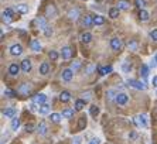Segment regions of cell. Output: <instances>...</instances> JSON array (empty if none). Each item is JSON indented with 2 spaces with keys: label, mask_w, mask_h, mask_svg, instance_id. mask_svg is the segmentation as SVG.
I'll return each mask as SVG.
<instances>
[{
  "label": "cell",
  "mask_w": 157,
  "mask_h": 144,
  "mask_svg": "<svg viewBox=\"0 0 157 144\" xmlns=\"http://www.w3.org/2000/svg\"><path fill=\"white\" fill-rule=\"evenodd\" d=\"M13 16H14L13 9H6V10L1 13V20H3L4 23L9 24V23H12V21H13V19H14Z\"/></svg>",
  "instance_id": "6da1fadb"
},
{
  "label": "cell",
  "mask_w": 157,
  "mask_h": 144,
  "mask_svg": "<svg viewBox=\"0 0 157 144\" xmlns=\"http://www.w3.org/2000/svg\"><path fill=\"white\" fill-rule=\"evenodd\" d=\"M47 102V96L44 93H37V95H34L33 96V103H35L37 106H41L44 105Z\"/></svg>",
  "instance_id": "7a4b0ae2"
},
{
  "label": "cell",
  "mask_w": 157,
  "mask_h": 144,
  "mask_svg": "<svg viewBox=\"0 0 157 144\" xmlns=\"http://www.w3.org/2000/svg\"><path fill=\"white\" fill-rule=\"evenodd\" d=\"M135 123L139 127H147V116L146 114H139L135 117Z\"/></svg>",
  "instance_id": "3957f363"
},
{
  "label": "cell",
  "mask_w": 157,
  "mask_h": 144,
  "mask_svg": "<svg viewBox=\"0 0 157 144\" xmlns=\"http://www.w3.org/2000/svg\"><path fill=\"white\" fill-rule=\"evenodd\" d=\"M17 92H19L20 95H23V96H27V95H30V92H31V86L24 82V84H21V85L19 86Z\"/></svg>",
  "instance_id": "277c9868"
},
{
  "label": "cell",
  "mask_w": 157,
  "mask_h": 144,
  "mask_svg": "<svg viewBox=\"0 0 157 144\" xmlns=\"http://www.w3.org/2000/svg\"><path fill=\"white\" fill-rule=\"evenodd\" d=\"M127 84H129V86L135 88V89H139V91H144V89H146V85H144L143 82H140V81H136V79H130Z\"/></svg>",
  "instance_id": "5b68a950"
},
{
  "label": "cell",
  "mask_w": 157,
  "mask_h": 144,
  "mask_svg": "<svg viewBox=\"0 0 157 144\" xmlns=\"http://www.w3.org/2000/svg\"><path fill=\"white\" fill-rule=\"evenodd\" d=\"M111 47L113 51H120L122 50V40L118 38V37H115V38L111 40Z\"/></svg>",
  "instance_id": "8992f818"
},
{
  "label": "cell",
  "mask_w": 157,
  "mask_h": 144,
  "mask_svg": "<svg viewBox=\"0 0 157 144\" xmlns=\"http://www.w3.org/2000/svg\"><path fill=\"white\" fill-rule=\"evenodd\" d=\"M129 102V96L126 95V93H118V96H116V103L119 106H123L126 105Z\"/></svg>",
  "instance_id": "52a82bcc"
},
{
  "label": "cell",
  "mask_w": 157,
  "mask_h": 144,
  "mask_svg": "<svg viewBox=\"0 0 157 144\" xmlns=\"http://www.w3.org/2000/svg\"><path fill=\"white\" fill-rule=\"evenodd\" d=\"M21 53H23V47L20 45V44H13V45L10 47V54L14 55V57L21 55Z\"/></svg>",
  "instance_id": "ba28073f"
},
{
  "label": "cell",
  "mask_w": 157,
  "mask_h": 144,
  "mask_svg": "<svg viewBox=\"0 0 157 144\" xmlns=\"http://www.w3.org/2000/svg\"><path fill=\"white\" fill-rule=\"evenodd\" d=\"M21 71L23 72H26V73H28V72L31 71V61L28 58H26V59H23L21 61Z\"/></svg>",
  "instance_id": "9c48e42d"
},
{
  "label": "cell",
  "mask_w": 157,
  "mask_h": 144,
  "mask_svg": "<svg viewBox=\"0 0 157 144\" xmlns=\"http://www.w3.org/2000/svg\"><path fill=\"white\" fill-rule=\"evenodd\" d=\"M46 16L50 19V17H55L57 16V9H55V6L54 4H48L46 9Z\"/></svg>",
  "instance_id": "30bf717a"
},
{
  "label": "cell",
  "mask_w": 157,
  "mask_h": 144,
  "mask_svg": "<svg viewBox=\"0 0 157 144\" xmlns=\"http://www.w3.org/2000/svg\"><path fill=\"white\" fill-rule=\"evenodd\" d=\"M72 76H74V72H72L71 68H68V69H64L62 71V79L65 81V82H69L72 79Z\"/></svg>",
  "instance_id": "8fae6325"
},
{
  "label": "cell",
  "mask_w": 157,
  "mask_h": 144,
  "mask_svg": "<svg viewBox=\"0 0 157 144\" xmlns=\"http://www.w3.org/2000/svg\"><path fill=\"white\" fill-rule=\"evenodd\" d=\"M61 57L64 59H69L72 57V50L71 47H64L62 48V51H61Z\"/></svg>",
  "instance_id": "7c38bea8"
},
{
  "label": "cell",
  "mask_w": 157,
  "mask_h": 144,
  "mask_svg": "<svg viewBox=\"0 0 157 144\" xmlns=\"http://www.w3.org/2000/svg\"><path fill=\"white\" fill-rule=\"evenodd\" d=\"M20 68H21V66H19L17 64H12V65L9 66V73H10L12 76H17L20 72Z\"/></svg>",
  "instance_id": "4fadbf2b"
},
{
  "label": "cell",
  "mask_w": 157,
  "mask_h": 144,
  "mask_svg": "<svg viewBox=\"0 0 157 144\" xmlns=\"http://www.w3.org/2000/svg\"><path fill=\"white\" fill-rule=\"evenodd\" d=\"M37 131H38V134H41V136L47 134V131H48V126H47L46 122H41V123L37 126Z\"/></svg>",
  "instance_id": "5bb4252c"
},
{
  "label": "cell",
  "mask_w": 157,
  "mask_h": 144,
  "mask_svg": "<svg viewBox=\"0 0 157 144\" xmlns=\"http://www.w3.org/2000/svg\"><path fill=\"white\" fill-rule=\"evenodd\" d=\"M59 100L64 102V103H65V102H69V100H71V93L68 91H62L61 95H59Z\"/></svg>",
  "instance_id": "9a60e30c"
},
{
  "label": "cell",
  "mask_w": 157,
  "mask_h": 144,
  "mask_svg": "<svg viewBox=\"0 0 157 144\" xmlns=\"http://www.w3.org/2000/svg\"><path fill=\"white\" fill-rule=\"evenodd\" d=\"M3 116L4 117H16V109H13V107H7L6 110H3Z\"/></svg>",
  "instance_id": "2e32d148"
},
{
  "label": "cell",
  "mask_w": 157,
  "mask_h": 144,
  "mask_svg": "<svg viewBox=\"0 0 157 144\" xmlns=\"http://www.w3.org/2000/svg\"><path fill=\"white\" fill-rule=\"evenodd\" d=\"M92 24H93V17H91V16H84V19H82V26L85 27H91Z\"/></svg>",
  "instance_id": "e0dca14e"
},
{
  "label": "cell",
  "mask_w": 157,
  "mask_h": 144,
  "mask_svg": "<svg viewBox=\"0 0 157 144\" xmlns=\"http://www.w3.org/2000/svg\"><path fill=\"white\" fill-rule=\"evenodd\" d=\"M68 17H69L71 20H78L79 10H78V9H71V10L68 12Z\"/></svg>",
  "instance_id": "ac0fdd59"
},
{
  "label": "cell",
  "mask_w": 157,
  "mask_h": 144,
  "mask_svg": "<svg viewBox=\"0 0 157 144\" xmlns=\"http://www.w3.org/2000/svg\"><path fill=\"white\" fill-rule=\"evenodd\" d=\"M35 23L38 24V27L41 30H44V28L48 26V24H47V20L44 19V17H37V19H35Z\"/></svg>",
  "instance_id": "d6986e66"
},
{
  "label": "cell",
  "mask_w": 157,
  "mask_h": 144,
  "mask_svg": "<svg viewBox=\"0 0 157 144\" xmlns=\"http://www.w3.org/2000/svg\"><path fill=\"white\" fill-rule=\"evenodd\" d=\"M81 41H82V42H85V44L91 42V41H92V34L91 33H82V34H81Z\"/></svg>",
  "instance_id": "ffe728a7"
},
{
  "label": "cell",
  "mask_w": 157,
  "mask_h": 144,
  "mask_svg": "<svg viewBox=\"0 0 157 144\" xmlns=\"http://www.w3.org/2000/svg\"><path fill=\"white\" fill-rule=\"evenodd\" d=\"M30 47H31V50H34V51H41V44H40L38 40H31Z\"/></svg>",
  "instance_id": "44dd1931"
},
{
  "label": "cell",
  "mask_w": 157,
  "mask_h": 144,
  "mask_svg": "<svg viewBox=\"0 0 157 144\" xmlns=\"http://www.w3.org/2000/svg\"><path fill=\"white\" fill-rule=\"evenodd\" d=\"M38 113L40 114H48V113H50V105H47V103L41 105L38 107Z\"/></svg>",
  "instance_id": "7402d4cb"
},
{
  "label": "cell",
  "mask_w": 157,
  "mask_h": 144,
  "mask_svg": "<svg viewBox=\"0 0 157 144\" xmlns=\"http://www.w3.org/2000/svg\"><path fill=\"white\" fill-rule=\"evenodd\" d=\"M119 12H120V9H119V7H112L111 10H109V16H111V19H118V17H119Z\"/></svg>",
  "instance_id": "603a6c76"
},
{
  "label": "cell",
  "mask_w": 157,
  "mask_h": 144,
  "mask_svg": "<svg viewBox=\"0 0 157 144\" xmlns=\"http://www.w3.org/2000/svg\"><path fill=\"white\" fill-rule=\"evenodd\" d=\"M48 72H50V65H48L47 62L40 65V73H41V75H47Z\"/></svg>",
  "instance_id": "cb8c5ba5"
},
{
  "label": "cell",
  "mask_w": 157,
  "mask_h": 144,
  "mask_svg": "<svg viewBox=\"0 0 157 144\" xmlns=\"http://www.w3.org/2000/svg\"><path fill=\"white\" fill-rule=\"evenodd\" d=\"M16 10L21 14H26V13H28V6H27V4H17V6H16Z\"/></svg>",
  "instance_id": "d4e9b609"
},
{
  "label": "cell",
  "mask_w": 157,
  "mask_h": 144,
  "mask_svg": "<svg viewBox=\"0 0 157 144\" xmlns=\"http://www.w3.org/2000/svg\"><path fill=\"white\" fill-rule=\"evenodd\" d=\"M61 114H62V117H65V119H71L72 116H74V109H64Z\"/></svg>",
  "instance_id": "484cf974"
},
{
  "label": "cell",
  "mask_w": 157,
  "mask_h": 144,
  "mask_svg": "<svg viewBox=\"0 0 157 144\" xmlns=\"http://www.w3.org/2000/svg\"><path fill=\"white\" fill-rule=\"evenodd\" d=\"M61 117H62V114H59V113H51V116H50L52 123H59V122H61Z\"/></svg>",
  "instance_id": "4316f807"
},
{
  "label": "cell",
  "mask_w": 157,
  "mask_h": 144,
  "mask_svg": "<svg viewBox=\"0 0 157 144\" xmlns=\"http://www.w3.org/2000/svg\"><path fill=\"white\" fill-rule=\"evenodd\" d=\"M85 102L84 99H78L77 102H75V110H82L84 109V106H85Z\"/></svg>",
  "instance_id": "83f0119b"
},
{
  "label": "cell",
  "mask_w": 157,
  "mask_h": 144,
  "mask_svg": "<svg viewBox=\"0 0 157 144\" xmlns=\"http://www.w3.org/2000/svg\"><path fill=\"white\" fill-rule=\"evenodd\" d=\"M105 23V19L102 16H93V24L95 26H102Z\"/></svg>",
  "instance_id": "f1b7e54d"
},
{
  "label": "cell",
  "mask_w": 157,
  "mask_h": 144,
  "mask_svg": "<svg viewBox=\"0 0 157 144\" xmlns=\"http://www.w3.org/2000/svg\"><path fill=\"white\" fill-rule=\"evenodd\" d=\"M86 126V117L85 116H82V117H79V122H78V130H84Z\"/></svg>",
  "instance_id": "f546056e"
},
{
  "label": "cell",
  "mask_w": 157,
  "mask_h": 144,
  "mask_svg": "<svg viewBox=\"0 0 157 144\" xmlns=\"http://www.w3.org/2000/svg\"><path fill=\"white\" fill-rule=\"evenodd\" d=\"M140 75L143 76L144 79L149 76V66L147 65H142V68H140Z\"/></svg>",
  "instance_id": "4dcf8cb0"
},
{
  "label": "cell",
  "mask_w": 157,
  "mask_h": 144,
  "mask_svg": "<svg viewBox=\"0 0 157 144\" xmlns=\"http://www.w3.org/2000/svg\"><path fill=\"white\" fill-rule=\"evenodd\" d=\"M20 127V119L19 117H13V120H12V130H17Z\"/></svg>",
  "instance_id": "1f68e13d"
},
{
  "label": "cell",
  "mask_w": 157,
  "mask_h": 144,
  "mask_svg": "<svg viewBox=\"0 0 157 144\" xmlns=\"http://www.w3.org/2000/svg\"><path fill=\"white\" fill-rule=\"evenodd\" d=\"M111 72H112V66H102V68H99V73L101 75H108Z\"/></svg>",
  "instance_id": "d6a6232c"
},
{
  "label": "cell",
  "mask_w": 157,
  "mask_h": 144,
  "mask_svg": "<svg viewBox=\"0 0 157 144\" xmlns=\"http://www.w3.org/2000/svg\"><path fill=\"white\" fill-rule=\"evenodd\" d=\"M127 48L130 50V51H136L137 50V41H135V40H132L127 42Z\"/></svg>",
  "instance_id": "836d02e7"
},
{
  "label": "cell",
  "mask_w": 157,
  "mask_h": 144,
  "mask_svg": "<svg viewBox=\"0 0 157 144\" xmlns=\"http://www.w3.org/2000/svg\"><path fill=\"white\" fill-rule=\"evenodd\" d=\"M139 19L142 20V21H147V20H149V13H147L146 10H140V13H139Z\"/></svg>",
  "instance_id": "e575fe53"
},
{
  "label": "cell",
  "mask_w": 157,
  "mask_h": 144,
  "mask_svg": "<svg viewBox=\"0 0 157 144\" xmlns=\"http://www.w3.org/2000/svg\"><path fill=\"white\" fill-rule=\"evenodd\" d=\"M79 68H81V62H79V61H74V62L71 64L72 72H78V71H79Z\"/></svg>",
  "instance_id": "d590c367"
},
{
  "label": "cell",
  "mask_w": 157,
  "mask_h": 144,
  "mask_svg": "<svg viewBox=\"0 0 157 144\" xmlns=\"http://www.w3.org/2000/svg\"><path fill=\"white\" fill-rule=\"evenodd\" d=\"M118 7L120 9V10H127V9H129V3H127V1H124V0H120Z\"/></svg>",
  "instance_id": "8d00e7d4"
},
{
  "label": "cell",
  "mask_w": 157,
  "mask_h": 144,
  "mask_svg": "<svg viewBox=\"0 0 157 144\" xmlns=\"http://www.w3.org/2000/svg\"><path fill=\"white\" fill-rule=\"evenodd\" d=\"M122 69H123L124 73H127V72L132 71V65L129 64V62H123V65H122Z\"/></svg>",
  "instance_id": "74e56055"
},
{
  "label": "cell",
  "mask_w": 157,
  "mask_h": 144,
  "mask_svg": "<svg viewBox=\"0 0 157 144\" xmlns=\"http://www.w3.org/2000/svg\"><path fill=\"white\" fill-rule=\"evenodd\" d=\"M43 31H44V34H46L47 37H51V35H52V28L50 26H47L46 28L43 30Z\"/></svg>",
  "instance_id": "f35d334b"
},
{
  "label": "cell",
  "mask_w": 157,
  "mask_h": 144,
  "mask_svg": "<svg viewBox=\"0 0 157 144\" xmlns=\"http://www.w3.org/2000/svg\"><path fill=\"white\" fill-rule=\"evenodd\" d=\"M48 57H50L51 61H55V59H58V53L57 51H51V53L48 54Z\"/></svg>",
  "instance_id": "ab89813d"
},
{
  "label": "cell",
  "mask_w": 157,
  "mask_h": 144,
  "mask_svg": "<svg viewBox=\"0 0 157 144\" xmlns=\"http://www.w3.org/2000/svg\"><path fill=\"white\" fill-rule=\"evenodd\" d=\"M136 6H137L140 10H143V7L146 6V1H144V0H136Z\"/></svg>",
  "instance_id": "60d3db41"
},
{
  "label": "cell",
  "mask_w": 157,
  "mask_h": 144,
  "mask_svg": "<svg viewBox=\"0 0 157 144\" xmlns=\"http://www.w3.org/2000/svg\"><path fill=\"white\" fill-rule=\"evenodd\" d=\"M116 96H118V93H115L113 91H109V92H108V98L111 99V100H113V99L116 100Z\"/></svg>",
  "instance_id": "b9f144b4"
},
{
  "label": "cell",
  "mask_w": 157,
  "mask_h": 144,
  "mask_svg": "<svg viewBox=\"0 0 157 144\" xmlns=\"http://www.w3.org/2000/svg\"><path fill=\"white\" fill-rule=\"evenodd\" d=\"M89 112H91L92 116H96V114L99 113V109L96 107V106H91V110H89Z\"/></svg>",
  "instance_id": "7bdbcfd3"
},
{
  "label": "cell",
  "mask_w": 157,
  "mask_h": 144,
  "mask_svg": "<svg viewBox=\"0 0 157 144\" xmlns=\"http://www.w3.org/2000/svg\"><path fill=\"white\" fill-rule=\"evenodd\" d=\"M150 38L153 41H157V30H151L150 31Z\"/></svg>",
  "instance_id": "ee69618b"
},
{
  "label": "cell",
  "mask_w": 157,
  "mask_h": 144,
  "mask_svg": "<svg viewBox=\"0 0 157 144\" xmlns=\"http://www.w3.org/2000/svg\"><path fill=\"white\" fill-rule=\"evenodd\" d=\"M4 95H7L9 98H13L14 95H16V92H14V91H10V89H6V91H4Z\"/></svg>",
  "instance_id": "f6af8a7d"
},
{
  "label": "cell",
  "mask_w": 157,
  "mask_h": 144,
  "mask_svg": "<svg viewBox=\"0 0 157 144\" xmlns=\"http://www.w3.org/2000/svg\"><path fill=\"white\" fill-rule=\"evenodd\" d=\"M95 68H96L95 65H88L86 66V73H92V71H93Z\"/></svg>",
  "instance_id": "bcb514c9"
},
{
  "label": "cell",
  "mask_w": 157,
  "mask_h": 144,
  "mask_svg": "<svg viewBox=\"0 0 157 144\" xmlns=\"http://www.w3.org/2000/svg\"><path fill=\"white\" fill-rule=\"evenodd\" d=\"M150 66H151V68H156V66H157V61H156V58H153V59L150 61Z\"/></svg>",
  "instance_id": "7dc6e473"
},
{
  "label": "cell",
  "mask_w": 157,
  "mask_h": 144,
  "mask_svg": "<svg viewBox=\"0 0 157 144\" xmlns=\"http://www.w3.org/2000/svg\"><path fill=\"white\" fill-rule=\"evenodd\" d=\"M89 144H101V140L99 138H92L91 141H89Z\"/></svg>",
  "instance_id": "c3c4849f"
},
{
  "label": "cell",
  "mask_w": 157,
  "mask_h": 144,
  "mask_svg": "<svg viewBox=\"0 0 157 144\" xmlns=\"http://www.w3.org/2000/svg\"><path fill=\"white\" fill-rule=\"evenodd\" d=\"M91 99V92H86V93H84V100H89Z\"/></svg>",
  "instance_id": "681fc988"
},
{
  "label": "cell",
  "mask_w": 157,
  "mask_h": 144,
  "mask_svg": "<svg viewBox=\"0 0 157 144\" xmlns=\"http://www.w3.org/2000/svg\"><path fill=\"white\" fill-rule=\"evenodd\" d=\"M136 137H137V134H136L135 131H132V133H129V138H130V140H135Z\"/></svg>",
  "instance_id": "f907efd6"
},
{
  "label": "cell",
  "mask_w": 157,
  "mask_h": 144,
  "mask_svg": "<svg viewBox=\"0 0 157 144\" xmlns=\"http://www.w3.org/2000/svg\"><path fill=\"white\" fill-rule=\"evenodd\" d=\"M26 131L31 133V131H33V125H26Z\"/></svg>",
  "instance_id": "816d5d0a"
},
{
  "label": "cell",
  "mask_w": 157,
  "mask_h": 144,
  "mask_svg": "<svg viewBox=\"0 0 157 144\" xmlns=\"http://www.w3.org/2000/svg\"><path fill=\"white\" fill-rule=\"evenodd\" d=\"M72 144H81V138L79 137H75L72 140Z\"/></svg>",
  "instance_id": "f5cc1de1"
},
{
  "label": "cell",
  "mask_w": 157,
  "mask_h": 144,
  "mask_svg": "<svg viewBox=\"0 0 157 144\" xmlns=\"http://www.w3.org/2000/svg\"><path fill=\"white\" fill-rule=\"evenodd\" d=\"M151 84H153V86H156V88H157V76L153 78V82H151Z\"/></svg>",
  "instance_id": "db71d44e"
},
{
  "label": "cell",
  "mask_w": 157,
  "mask_h": 144,
  "mask_svg": "<svg viewBox=\"0 0 157 144\" xmlns=\"http://www.w3.org/2000/svg\"><path fill=\"white\" fill-rule=\"evenodd\" d=\"M154 58H156V61H157V54H156V55H154Z\"/></svg>",
  "instance_id": "11a10c76"
},
{
  "label": "cell",
  "mask_w": 157,
  "mask_h": 144,
  "mask_svg": "<svg viewBox=\"0 0 157 144\" xmlns=\"http://www.w3.org/2000/svg\"><path fill=\"white\" fill-rule=\"evenodd\" d=\"M156 95H157V92H156Z\"/></svg>",
  "instance_id": "9f6ffc18"
},
{
  "label": "cell",
  "mask_w": 157,
  "mask_h": 144,
  "mask_svg": "<svg viewBox=\"0 0 157 144\" xmlns=\"http://www.w3.org/2000/svg\"><path fill=\"white\" fill-rule=\"evenodd\" d=\"M84 1H85V0H84Z\"/></svg>",
  "instance_id": "6f0895ef"
}]
</instances>
